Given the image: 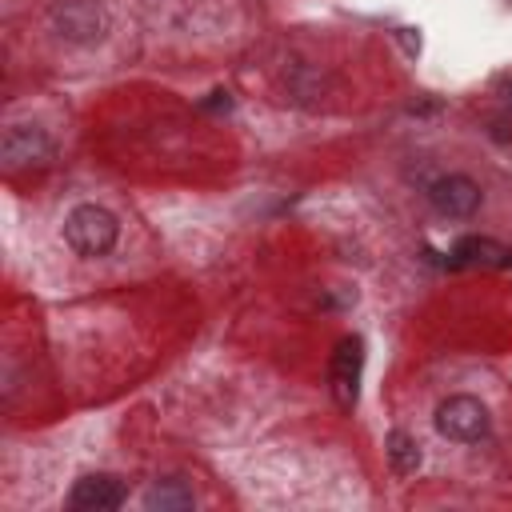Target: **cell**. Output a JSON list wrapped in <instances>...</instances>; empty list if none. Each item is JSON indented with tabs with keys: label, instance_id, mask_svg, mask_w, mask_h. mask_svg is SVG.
I'll list each match as a JSON object with an SVG mask.
<instances>
[{
	"label": "cell",
	"instance_id": "obj_1",
	"mask_svg": "<svg viewBox=\"0 0 512 512\" xmlns=\"http://www.w3.org/2000/svg\"><path fill=\"white\" fill-rule=\"evenodd\" d=\"M116 236H120V224L100 204H76L64 216V240L76 256H108L116 248Z\"/></svg>",
	"mask_w": 512,
	"mask_h": 512
},
{
	"label": "cell",
	"instance_id": "obj_7",
	"mask_svg": "<svg viewBox=\"0 0 512 512\" xmlns=\"http://www.w3.org/2000/svg\"><path fill=\"white\" fill-rule=\"evenodd\" d=\"M360 368H364V344H360V336L340 340L336 352H332V396H336L340 408H356Z\"/></svg>",
	"mask_w": 512,
	"mask_h": 512
},
{
	"label": "cell",
	"instance_id": "obj_2",
	"mask_svg": "<svg viewBox=\"0 0 512 512\" xmlns=\"http://www.w3.org/2000/svg\"><path fill=\"white\" fill-rule=\"evenodd\" d=\"M488 428H492V416L476 396L460 392V396L440 400V408H436V432L456 444H480L488 436Z\"/></svg>",
	"mask_w": 512,
	"mask_h": 512
},
{
	"label": "cell",
	"instance_id": "obj_11",
	"mask_svg": "<svg viewBox=\"0 0 512 512\" xmlns=\"http://www.w3.org/2000/svg\"><path fill=\"white\" fill-rule=\"evenodd\" d=\"M500 84H504V88L512 92V72H504V76H500Z\"/></svg>",
	"mask_w": 512,
	"mask_h": 512
},
{
	"label": "cell",
	"instance_id": "obj_5",
	"mask_svg": "<svg viewBox=\"0 0 512 512\" xmlns=\"http://www.w3.org/2000/svg\"><path fill=\"white\" fill-rule=\"evenodd\" d=\"M0 156H4V164H8L12 172L36 168V164H48V160H52V140H48V132L36 128V124H12V128L4 132V140H0Z\"/></svg>",
	"mask_w": 512,
	"mask_h": 512
},
{
	"label": "cell",
	"instance_id": "obj_3",
	"mask_svg": "<svg viewBox=\"0 0 512 512\" xmlns=\"http://www.w3.org/2000/svg\"><path fill=\"white\" fill-rule=\"evenodd\" d=\"M48 20H52L56 36H64L72 44H92L108 28V20H104V12H100L96 0H56L52 12H48Z\"/></svg>",
	"mask_w": 512,
	"mask_h": 512
},
{
	"label": "cell",
	"instance_id": "obj_8",
	"mask_svg": "<svg viewBox=\"0 0 512 512\" xmlns=\"http://www.w3.org/2000/svg\"><path fill=\"white\" fill-rule=\"evenodd\" d=\"M508 248L488 240V236H464L452 248V264H484V268H504Z\"/></svg>",
	"mask_w": 512,
	"mask_h": 512
},
{
	"label": "cell",
	"instance_id": "obj_6",
	"mask_svg": "<svg viewBox=\"0 0 512 512\" xmlns=\"http://www.w3.org/2000/svg\"><path fill=\"white\" fill-rule=\"evenodd\" d=\"M128 500V488L124 480L108 476V472H96V476H80L68 492V508L72 512H112Z\"/></svg>",
	"mask_w": 512,
	"mask_h": 512
},
{
	"label": "cell",
	"instance_id": "obj_4",
	"mask_svg": "<svg viewBox=\"0 0 512 512\" xmlns=\"http://www.w3.org/2000/svg\"><path fill=\"white\" fill-rule=\"evenodd\" d=\"M480 196H484L480 184L472 176H460V172H448V176L428 184V204L448 220H468L480 208Z\"/></svg>",
	"mask_w": 512,
	"mask_h": 512
},
{
	"label": "cell",
	"instance_id": "obj_10",
	"mask_svg": "<svg viewBox=\"0 0 512 512\" xmlns=\"http://www.w3.org/2000/svg\"><path fill=\"white\" fill-rule=\"evenodd\" d=\"M384 448H388V464H392L396 476H416V468H420V460H424L416 436H408V432H392Z\"/></svg>",
	"mask_w": 512,
	"mask_h": 512
},
{
	"label": "cell",
	"instance_id": "obj_9",
	"mask_svg": "<svg viewBox=\"0 0 512 512\" xmlns=\"http://www.w3.org/2000/svg\"><path fill=\"white\" fill-rule=\"evenodd\" d=\"M148 512H188L192 504H196V496H192V488L184 484V480H156L148 492H144V500H140Z\"/></svg>",
	"mask_w": 512,
	"mask_h": 512
}]
</instances>
